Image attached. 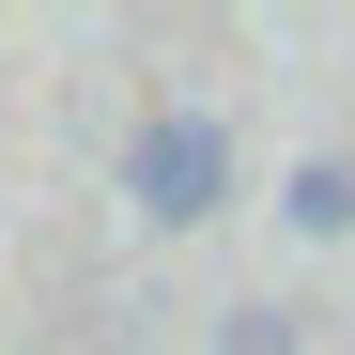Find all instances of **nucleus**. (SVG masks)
I'll return each mask as SVG.
<instances>
[{"label": "nucleus", "mask_w": 355, "mask_h": 355, "mask_svg": "<svg viewBox=\"0 0 355 355\" xmlns=\"http://www.w3.org/2000/svg\"><path fill=\"white\" fill-rule=\"evenodd\" d=\"M124 201H139L155 232L232 216V201H248V139H232V108H201V93L139 108V124H124Z\"/></svg>", "instance_id": "f257e3e1"}, {"label": "nucleus", "mask_w": 355, "mask_h": 355, "mask_svg": "<svg viewBox=\"0 0 355 355\" xmlns=\"http://www.w3.org/2000/svg\"><path fill=\"white\" fill-rule=\"evenodd\" d=\"M278 216L309 232V248H340V232H355V170H340V155H293V186H278Z\"/></svg>", "instance_id": "f03ea898"}]
</instances>
